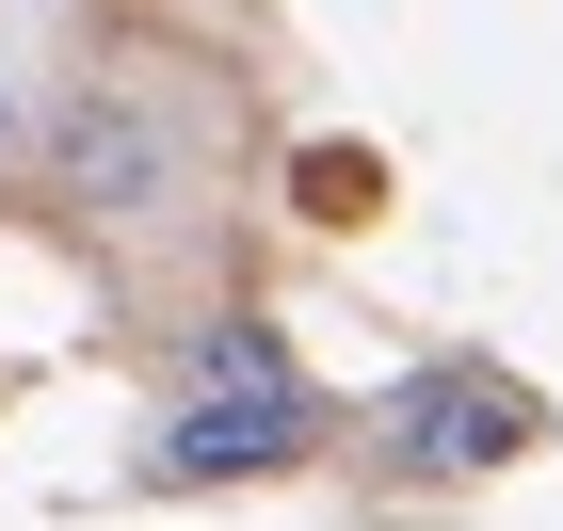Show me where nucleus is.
<instances>
[{
    "mask_svg": "<svg viewBox=\"0 0 563 531\" xmlns=\"http://www.w3.org/2000/svg\"><path fill=\"white\" fill-rule=\"evenodd\" d=\"M322 435H339V419H322V387H306V354L274 339L258 307H194L177 354H162V419H145L130 484H145V499L274 484V467H306Z\"/></svg>",
    "mask_w": 563,
    "mask_h": 531,
    "instance_id": "2",
    "label": "nucleus"
},
{
    "mask_svg": "<svg viewBox=\"0 0 563 531\" xmlns=\"http://www.w3.org/2000/svg\"><path fill=\"white\" fill-rule=\"evenodd\" d=\"M531 435H548L531 387H516V370H483V354H419V370L354 419V451H371L387 484H483V467H516Z\"/></svg>",
    "mask_w": 563,
    "mask_h": 531,
    "instance_id": "3",
    "label": "nucleus"
},
{
    "mask_svg": "<svg viewBox=\"0 0 563 531\" xmlns=\"http://www.w3.org/2000/svg\"><path fill=\"white\" fill-rule=\"evenodd\" d=\"M306 210H322V225H371V162H306Z\"/></svg>",
    "mask_w": 563,
    "mask_h": 531,
    "instance_id": "5",
    "label": "nucleus"
},
{
    "mask_svg": "<svg viewBox=\"0 0 563 531\" xmlns=\"http://www.w3.org/2000/svg\"><path fill=\"white\" fill-rule=\"evenodd\" d=\"M242 162H258L242 65H210L177 33H81V65H65L16 177L65 210V242L113 290H194L225 258V225H242Z\"/></svg>",
    "mask_w": 563,
    "mask_h": 531,
    "instance_id": "1",
    "label": "nucleus"
},
{
    "mask_svg": "<svg viewBox=\"0 0 563 531\" xmlns=\"http://www.w3.org/2000/svg\"><path fill=\"white\" fill-rule=\"evenodd\" d=\"M81 33H97V0H0V177L33 162V130H48V97H65V65H81Z\"/></svg>",
    "mask_w": 563,
    "mask_h": 531,
    "instance_id": "4",
    "label": "nucleus"
}]
</instances>
